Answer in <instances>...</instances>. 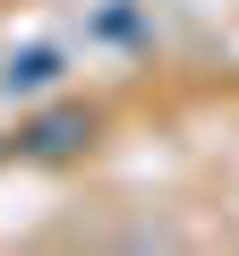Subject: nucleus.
<instances>
[{
  "label": "nucleus",
  "instance_id": "f03ea898",
  "mask_svg": "<svg viewBox=\"0 0 239 256\" xmlns=\"http://www.w3.org/2000/svg\"><path fill=\"white\" fill-rule=\"evenodd\" d=\"M52 77H60V52H18V60H9V77H0V86H9V94H43Z\"/></svg>",
  "mask_w": 239,
  "mask_h": 256
},
{
  "label": "nucleus",
  "instance_id": "f257e3e1",
  "mask_svg": "<svg viewBox=\"0 0 239 256\" xmlns=\"http://www.w3.org/2000/svg\"><path fill=\"white\" fill-rule=\"evenodd\" d=\"M77 146H86V120L77 111H52L34 137H26V154H77Z\"/></svg>",
  "mask_w": 239,
  "mask_h": 256
}]
</instances>
